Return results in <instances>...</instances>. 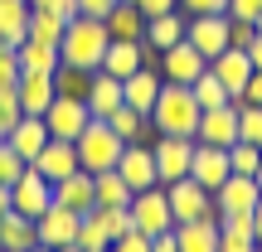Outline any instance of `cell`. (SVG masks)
Segmentation results:
<instances>
[{
    "instance_id": "484cf974",
    "label": "cell",
    "mask_w": 262,
    "mask_h": 252,
    "mask_svg": "<svg viewBox=\"0 0 262 252\" xmlns=\"http://www.w3.org/2000/svg\"><path fill=\"white\" fill-rule=\"evenodd\" d=\"M29 15H34L29 0H0V39L19 49L29 39Z\"/></svg>"
},
{
    "instance_id": "11a10c76",
    "label": "cell",
    "mask_w": 262,
    "mask_h": 252,
    "mask_svg": "<svg viewBox=\"0 0 262 252\" xmlns=\"http://www.w3.org/2000/svg\"><path fill=\"white\" fill-rule=\"evenodd\" d=\"M253 179H257V189H262V160H257V175H253Z\"/></svg>"
},
{
    "instance_id": "f35d334b",
    "label": "cell",
    "mask_w": 262,
    "mask_h": 252,
    "mask_svg": "<svg viewBox=\"0 0 262 252\" xmlns=\"http://www.w3.org/2000/svg\"><path fill=\"white\" fill-rule=\"evenodd\" d=\"M19 73H25V68H19V49L0 39V87H5V83H19Z\"/></svg>"
},
{
    "instance_id": "4fadbf2b",
    "label": "cell",
    "mask_w": 262,
    "mask_h": 252,
    "mask_svg": "<svg viewBox=\"0 0 262 252\" xmlns=\"http://www.w3.org/2000/svg\"><path fill=\"white\" fill-rule=\"evenodd\" d=\"M194 141H204V146H233L238 141V97L233 102H224V107H209V112H199V131H194Z\"/></svg>"
},
{
    "instance_id": "816d5d0a",
    "label": "cell",
    "mask_w": 262,
    "mask_h": 252,
    "mask_svg": "<svg viewBox=\"0 0 262 252\" xmlns=\"http://www.w3.org/2000/svg\"><path fill=\"white\" fill-rule=\"evenodd\" d=\"M253 243L262 247V199H257V209H253Z\"/></svg>"
},
{
    "instance_id": "f907efd6",
    "label": "cell",
    "mask_w": 262,
    "mask_h": 252,
    "mask_svg": "<svg viewBox=\"0 0 262 252\" xmlns=\"http://www.w3.org/2000/svg\"><path fill=\"white\" fill-rule=\"evenodd\" d=\"M248 58H253V68H257V73H262V34L253 39V44H248Z\"/></svg>"
},
{
    "instance_id": "94428289",
    "label": "cell",
    "mask_w": 262,
    "mask_h": 252,
    "mask_svg": "<svg viewBox=\"0 0 262 252\" xmlns=\"http://www.w3.org/2000/svg\"><path fill=\"white\" fill-rule=\"evenodd\" d=\"M257 252H262V247H257Z\"/></svg>"
},
{
    "instance_id": "277c9868",
    "label": "cell",
    "mask_w": 262,
    "mask_h": 252,
    "mask_svg": "<svg viewBox=\"0 0 262 252\" xmlns=\"http://www.w3.org/2000/svg\"><path fill=\"white\" fill-rule=\"evenodd\" d=\"M126 209H131V223H136V233H146V238H156V233H165V228H175V214H170L165 185L136 189Z\"/></svg>"
},
{
    "instance_id": "4dcf8cb0",
    "label": "cell",
    "mask_w": 262,
    "mask_h": 252,
    "mask_svg": "<svg viewBox=\"0 0 262 252\" xmlns=\"http://www.w3.org/2000/svg\"><path fill=\"white\" fill-rule=\"evenodd\" d=\"M93 185H97V204H102V209H126V204H131V194H136V189H131L126 179L117 175V170H102V175H93Z\"/></svg>"
},
{
    "instance_id": "7bdbcfd3",
    "label": "cell",
    "mask_w": 262,
    "mask_h": 252,
    "mask_svg": "<svg viewBox=\"0 0 262 252\" xmlns=\"http://www.w3.org/2000/svg\"><path fill=\"white\" fill-rule=\"evenodd\" d=\"M224 15H228V19H257V15H262V0H228Z\"/></svg>"
},
{
    "instance_id": "f6af8a7d",
    "label": "cell",
    "mask_w": 262,
    "mask_h": 252,
    "mask_svg": "<svg viewBox=\"0 0 262 252\" xmlns=\"http://www.w3.org/2000/svg\"><path fill=\"white\" fill-rule=\"evenodd\" d=\"M131 5L150 19V15H170V10H180V0H131Z\"/></svg>"
},
{
    "instance_id": "836d02e7",
    "label": "cell",
    "mask_w": 262,
    "mask_h": 252,
    "mask_svg": "<svg viewBox=\"0 0 262 252\" xmlns=\"http://www.w3.org/2000/svg\"><path fill=\"white\" fill-rule=\"evenodd\" d=\"M63 15H54V10H34L29 15V39H44V44H58L63 39Z\"/></svg>"
},
{
    "instance_id": "e0dca14e",
    "label": "cell",
    "mask_w": 262,
    "mask_h": 252,
    "mask_svg": "<svg viewBox=\"0 0 262 252\" xmlns=\"http://www.w3.org/2000/svg\"><path fill=\"white\" fill-rule=\"evenodd\" d=\"M29 165H34L49 185H58V179L73 175V170H83V165H78V146H73V141H63V136H49V146L39 150Z\"/></svg>"
},
{
    "instance_id": "f546056e",
    "label": "cell",
    "mask_w": 262,
    "mask_h": 252,
    "mask_svg": "<svg viewBox=\"0 0 262 252\" xmlns=\"http://www.w3.org/2000/svg\"><path fill=\"white\" fill-rule=\"evenodd\" d=\"M107 122H112V131H117L122 141H156V122H150L146 112H136V107H126V102L117 107Z\"/></svg>"
},
{
    "instance_id": "c3c4849f",
    "label": "cell",
    "mask_w": 262,
    "mask_h": 252,
    "mask_svg": "<svg viewBox=\"0 0 262 252\" xmlns=\"http://www.w3.org/2000/svg\"><path fill=\"white\" fill-rule=\"evenodd\" d=\"M150 252H180V243H175V228H165V233H156V238H150Z\"/></svg>"
},
{
    "instance_id": "f5cc1de1",
    "label": "cell",
    "mask_w": 262,
    "mask_h": 252,
    "mask_svg": "<svg viewBox=\"0 0 262 252\" xmlns=\"http://www.w3.org/2000/svg\"><path fill=\"white\" fill-rule=\"evenodd\" d=\"M10 214V185H0V218Z\"/></svg>"
},
{
    "instance_id": "9a60e30c",
    "label": "cell",
    "mask_w": 262,
    "mask_h": 252,
    "mask_svg": "<svg viewBox=\"0 0 262 252\" xmlns=\"http://www.w3.org/2000/svg\"><path fill=\"white\" fill-rule=\"evenodd\" d=\"M160 87H165V73H160V63H146V68H136L131 78H122V102L150 117V107H156Z\"/></svg>"
},
{
    "instance_id": "db71d44e",
    "label": "cell",
    "mask_w": 262,
    "mask_h": 252,
    "mask_svg": "<svg viewBox=\"0 0 262 252\" xmlns=\"http://www.w3.org/2000/svg\"><path fill=\"white\" fill-rule=\"evenodd\" d=\"M58 252H83V247H78V243H68V247H58Z\"/></svg>"
},
{
    "instance_id": "4316f807",
    "label": "cell",
    "mask_w": 262,
    "mask_h": 252,
    "mask_svg": "<svg viewBox=\"0 0 262 252\" xmlns=\"http://www.w3.org/2000/svg\"><path fill=\"white\" fill-rule=\"evenodd\" d=\"M102 25H107V34H112V39H141V34H146V15H141L131 0H117V5L107 10Z\"/></svg>"
},
{
    "instance_id": "9f6ffc18",
    "label": "cell",
    "mask_w": 262,
    "mask_h": 252,
    "mask_svg": "<svg viewBox=\"0 0 262 252\" xmlns=\"http://www.w3.org/2000/svg\"><path fill=\"white\" fill-rule=\"evenodd\" d=\"M253 25H257V34H262V15H257V19H253Z\"/></svg>"
},
{
    "instance_id": "b9f144b4",
    "label": "cell",
    "mask_w": 262,
    "mask_h": 252,
    "mask_svg": "<svg viewBox=\"0 0 262 252\" xmlns=\"http://www.w3.org/2000/svg\"><path fill=\"white\" fill-rule=\"evenodd\" d=\"M180 10L185 15H224L228 0H180Z\"/></svg>"
},
{
    "instance_id": "ac0fdd59",
    "label": "cell",
    "mask_w": 262,
    "mask_h": 252,
    "mask_svg": "<svg viewBox=\"0 0 262 252\" xmlns=\"http://www.w3.org/2000/svg\"><path fill=\"white\" fill-rule=\"evenodd\" d=\"M189 175H194L199 185L214 194V189L224 185L228 175H233V165H228V150H224V146H204V141H194V155H189Z\"/></svg>"
},
{
    "instance_id": "d4e9b609",
    "label": "cell",
    "mask_w": 262,
    "mask_h": 252,
    "mask_svg": "<svg viewBox=\"0 0 262 252\" xmlns=\"http://www.w3.org/2000/svg\"><path fill=\"white\" fill-rule=\"evenodd\" d=\"M146 39L156 54H165V49H175L180 39H185V10H170V15H150L146 19Z\"/></svg>"
},
{
    "instance_id": "8d00e7d4",
    "label": "cell",
    "mask_w": 262,
    "mask_h": 252,
    "mask_svg": "<svg viewBox=\"0 0 262 252\" xmlns=\"http://www.w3.org/2000/svg\"><path fill=\"white\" fill-rule=\"evenodd\" d=\"M257 160H262V150L253 146V141H233V146H228V165H233V175H257Z\"/></svg>"
},
{
    "instance_id": "1f68e13d",
    "label": "cell",
    "mask_w": 262,
    "mask_h": 252,
    "mask_svg": "<svg viewBox=\"0 0 262 252\" xmlns=\"http://www.w3.org/2000/svg\"><path fill=\"white\" fill-rule=\"evenodd\" d=\"M78 247L83 252H107L112 247V233H107V223H102V209H88L83 214V223H78Z\"/></svg>"
},
{
    "instance_id": "6da1fadb",
    "label": "cell",
    "mask_w": 262,
    "mask_h": 252,
    "mask_svg": "<svg viewBox=\"0 0 262 252\" xmlns=\"http://www.w3.org/2000/svg\"><path fill=\"white\" fill-rule=\"evenodd\" d=\"M107 44H112V34H107L102 19H93V15H73V19L63 25V39H58V58H63L68 68L97 73V68H102Z\"/></svg>"
},
{
    "instance_id": "83f0119b",
    "label": "cell",
    "mask_w": 262,
    "mask_h": 252,
    "mask_svg": "<svg viewBox=\"0 0 262 252\" xmlns=\"http://www.w3.org/2000/svg\"><path fill=\"white\" fill-rule=\"evenodd\" d=\"M0 238H5V252H29V247H39V228H34V218L15 214V209L0 218Z\"/></svg>"
},
{
    "instance_id": "7c38bea8",
    "label": "cell",
    "mask_w": 262,
    "mask_h": 252,
    "mask_svg": "<svg viewBox=\"0 0 262 252\" xmlns=\"http://www.w3.org/2000/svg\"><path fill=\"white\" fill-rule=\"evenodd\" d=\"M185 39L204 58L224 54L228 49V15H185Z\"/></svg>"
},
{
    "instance_id": "bcb514c9",
    "label": "cell",
    "mask_w": 262,
    "mask_h": 252,
    "mask_svg": "<svg viewBox=\"0 0 262 252\" xmlns=\"http://www.w3.org/2000/svg\"><path fill=\"white\" fill-rule=\"evenodd\" d=\"M34 10H54V15H63V19H73L78 15V0H29Z\"/></svg>"
},
{
    "instance_id": "30bf717a",
    "label": "cell",
    "mask_w": 262,
    "mask_h": 252,
    "mask_svg": "<svg viewBox=\"0 0 262 252\" xmlns=\"http://www.w3.org/2000/svg\"><path fill=\"white\" fill-rule=\"evenodd\" d=\"M117 175H122L131 189H150V185H160L150 141H126V146H122V160H117Z\"/></svg>"
},
{
    "instance_id": "8fae6325",
    "label": "cell",
    "mask_w": 262,
    "mask_h": 252,
    "mask_svg": "<svg viewBox=\"0 0 262 252\" xmlns=\"http://www.w3.org/2000/svg\"><path fill=\"white\" fill-rule=\"evenodd\" d=\"M88 122H93V112L83 107V97H54V102H49V112H44L49 136H63V141H78Z\"/></svg>"
},
{
    "instance_id": "681fc988",
    "label": "cell",
    "mask_w": 262,
    "mask_h": 252,
    "mask_svg": "<svg viewBox=\"0 0 262 252\" xmlns=\"http://www.w3.org/2000/svg\"><path fill=\"white\" fill-rule=\"evenodd\" d=\"M243 102L262 107V73H257V68H253V78H248V87H243Z\"/></svg>"
},
{
    "instance_id": "ab89813d",
    "label": "cell",
    "mask_w": 262,
    "mask_h": 252,
    "mask_svg": "<svg viewBox=\"0 0 262 252\" xmlns=\"http://www.w3.org/2000/svg\"><path fill=\"white\" fill-rule=\"evenodd\" d=\"M25 170H29V160H25V155H15L10 146H0V185H15Z\"/></svg>"
},
{
    "instance_id": "5b68a950",
    "label": "cell",
    "mask_w": 262,
    "mask_h": 252,
    "mask_svg": "<svg viewBox=\"0 0 262 252\" xmlns=\"http://www.w3.org/2000/svg\"><path fill=\"white\" fill-rule=\"evenodd\" d=\"M165 199H170L175 223H194V218L214 214V194H209L194 175H185V179H175V185H165Z\"/></svg>"
},
{
    "instance_id": "44dd1931",
    "label": "cell",
    "mask_w": 262,
    "mask_h": 252,
    "mask_svg": "<svg viewBox=\"0 0 262 252\" xmlns=\"http://www.w3.org/2000/svg\"><path fill=\"white\" fill-rule=\"evenodd\" d=\"M15 93H19V107H25V117H44L49 112V102H54V73H19V83H15Z\"/></svg>"
},
{
    "instance_id": "d590c367",
    "label": "cell",
    "mask_w": 262,
    "mask_h": 252,
    "mask_svg": "<svg viewBox=\"0 0 262 252\" xmlns=\"http://www.w3.org/2000/svg\"><path fill=\"white\" fill-rule=\"evenodd\" d=\"M238 141H253L262 150V107L243 102V97H238Z\"/></svg>"
},
{
    "instance_id": "60d3db41",
    "label": "cell",
    "mask_w": 262,
    "mask_h": 252,
    "mask_svg": "<svg viewBox=\"0 0 262 252\" xmlns=\"http://www.w3.org/2000/svg\"><path fill=\"white\" fill-rule=\"evenodd\" d=\"M257 39V25L253 19H228V49H248Z\"/></svg>"
},
{
    "instance_id": "e575fe53",
    "label": "cell",
    "mask_w": 262,
    "mask_h": 252,
    "mask_svg": "<svg viewBox=\"0 0 262 252\" xmlns=\"http://www.w3.org/2000/svg\"><path fill=\"white\" fill-rule=\"evenodd\" d=\"M88 83H93V73H83V68H58L54 73V93L58 97H88Z\"/></svg>"
},
{
    "instance_id": "7dc6e473",
    "label": "cell",
    "mask_w": 262,
    "mask_h": 252,
    "mask_svg": "<svg viewBox=\"0 0 262 252\" xmlns=\"http://www.w3.org/2000/svg\"><path fill=\"white\" fill-rule=\"evenodd\" d=\"M117 0H78V15H93V19H107V10H112Z\"/></svg>"
},
{
    "instance_id": "f1b7e54d",
    "label": "cell",
    "mask_w": 262,
    "mask_h": 252,
    "mask_svg": "<svg viewBox=\"0 0 262 252\" xmlns=\"http://www.w3.org/2000/svg\"><path fill=\"white\" fill-rule=\"evenodd\" d=\"M19 68H25V73H58V68H63V58H58V44L25 39V44H19Z\"/></svg>"
},
{
    "instance_id": "74e56055",
    "label": "cell",
    "mask_w": 262,
    "mask_h": 252,
    "mask_svg": "<svg viewBox=\"0 0 262 252\" xmlns=\"http://www.w3.org/2000/svg\"><path fill=\"white\" fill-rule=\"evenodd\" d=\"M25 117V107H19V93H15V83H5L0 87V131H10Z\"/></svg>"
},
{
    "instance_id": "ba28073f",
    "label": "cell",
    "mask_w": 262,
    "mask_h": 252,
    "mask_svg": "<svg viewBox=\"0 0 262 252\" xmlns=\"http://www.w3.org/2000/svg\"><path fill=\"white\" fill-rule=\"evenodd\" d=\"M49 204H54V185H49V179L29 165L25 175L10 185V209H15V214H25V218H39Z\"/></svg>"
},
{
    "instance_id": "603a6c76",
    "label": "cell",
    "mask_w": 262,
    "mask_h": 252,
    "mask_svg": "<svg viewBox=\"0 0 262 252\" xmlns=\"http://www.w3.org/2000/svg\"><path fill=\"white\" fill-rule=\"evenodd\" d=\"M180 252H219V214H204L194 223H175Z\"/></svg>"
},
{
    "instance_id": "7402d4cb",
    "label": "cell",
    "mask_w": 262,
    "mask_h": 252,
    "mask_svg": "<svg viewBox=\"0 0 262 252\" xmlns=\"http://www.w3.org/2000/svg\"><path fill=\"white\" fill-rule=\"evenodd\" d=\"M5 146L15 150V155L34 160L39 150L49 146V126H44V117H19V122H15V126L5 131Z\"/></svg>"
},
{
    "instance_id": "5bb4252c",
    "label": "cell",
    "mask_w": 262,
    "mask_h": 252,
    "mask_svg": "<svg viewBox=\"0 0 262 252\" xmlns=\"http://www.w3.org/2000/svg\"><path fill=\"white\" fill-rule=\"evenodd\" d=\"M257 199H262V189H257L253 175H228L214 189V214H253Z\"/></svg>"
},
{
    "instance_id": "52a82bcc",
    "label": "cell",
    "mask_w": 262,
    "mask_h": 252,
    "mask_svg": "<svg viewBox=\"0 0 262 252\" xmlns=\"http://www.w3.org/2000/svg\"><path fill=\"white\" fill-rule=\"evenodd\" d=\"M146 63H160V54L146 44V39H112L107 54H102V73H112V78H131Z\"/></svg>"
},
{
    "instance_id": "3957f363",
    "label": "cell",
    "mask_w": 262,
    "mask_h": 252,
    "mask_svg": "<svg viewBox=\"0 0 262 252\" xmlns=\"http://www.w3.org/2000/svg\"><path fill=\"white\" fill-rule=\"evenodd\" d=\"M73 146H78V165H83L88 175H102V170H117V160H122V146H126V141L112 131V122H107V117H93Z\"/></svg>"
},
{
    "instance_id": "d6986e66",
    "label": "cell",
    "mask_w": 262,
    "mask_h": 252,
    "mask_svg": "<svg viewBox=\"0 0 262 252\" xmlns=\"http://www.w3.org/2000/svg\"><path fill=\"white\" fill-rule=\"evenodd\" d=\"M209 73H214L233 97H243L248 78H253V58H248V49H224V54L209 58Z\"/></svg>"
},
{
    "instance_id": "91938a15",
    "label": "cell",
    "mask_w": 262,
    "mask_h": 252,
    "mask_svg": "<svg viewBox=\"0 0 262 252\" xmlns=\"http://www.w3.org/2000/svg\"><path fill=\"white\" fill-rule=\"evenodd\" d=\"M0 252H5V238H0Z\"/></svg>"
},
{
    "instance_id": "9c48e42d",
    "label": "cell",
    "mask_w": 262,
    "mask_h": 252,
    "mask_svg": "<svg viewBox=\"0 0 262 252\" xmlns=\"http://www.w3.org/2000/svg\"><path fill=\"white\" fill-rule=\"evenodd\" d=\"M78 223H83V214H73V209H63V204H49L44 214L34 218V228H39V247L58 252V247L78 243Z\"/></svg>"
},
{
    "instance_id": "2e32d148",
    "label": "cell",
    "mask_w": 262,
    "mask_h": 252,
    "mask_svg": "<svg viewBox=\"0 0 262 252\" xmlns=\"http://www.w3.org/2000/svg\"><path fill=\"white\" fill-rule=\"evenodd\" d=\"M204 68H209V58L199 54L189 39H180L175 49H165V54H160V73H165V83H185V87H189Z\"/></svg>"
},
{
    "instance_id": "ee69618b",
    "label": "cell",
    "mask_w": 262,
    "mask_h": 252,
    "mask_svg": "<svg viewBox=\"0 0 262 252\" xmlns=\"http://www.w3.org/2000/svg\"><path fill=\"white\" fill-rule=\"evenodd\" d=\"M107 252H150V238L146 233H126V238H117Z\"/></svg>"
},
{
    "instance_id": "6f0895ef",
    "label": "cell",
    "mask_w": 262,
    "mask_h": 252,
    "mask_svg": "<svg viewBox=\"0 0 262 252\" xmlns=\"http://www.w3.org/2000/svg\"><path fill=\"white\" fill-rule=\"evenodd\" d=\"M29 252H49V247H29Z\"/></svg>"
},
{
    "instance_id": "680465c9",
    "label": "cell",
    "mask_w": 262,
    "mask_h": 252,
    "mask_svg": "<svg viewBox=\"0 0 262 252\" xmlns=\"http://www.w3.org/2000/svg\"><path fill=\"white\" fill-rule=\"evenodd\" d=\"M0 146H5V131H0Z\"/></svg>"
},
{
    "instance_id": "8992f818",
    "label": "cell",
    "mask_w": 262,
    "mask_h": 252,
    "mask_svg": "<svg viewBox=\"0 0 262 252\" xmlns=\"http://www.w3.org/2000/svg\"><path fill=\"white\" fill-rule=\"evenodd\" d=\"M150 150H156V175H160V185H175V179L189 175L194 136H156V141H150Z\"/></svg>"
},
{
    "instance_id": "cb8c5ba5",
    "label": "cell",
    "mask_w": 262,
    "mask_h": 252,
    "mask_svg": "<svg viewBox=\"0 0 262 252\" xmlns=\"http://www.w3.org/2000/svg\"><path fill=\"white\" fill-rule=\"evenodd\" d=\"M83 107H88L93 117H112L117 107H122V78H112V73H102V68H97V73H93V83H88Z\"/></svg>"
},
{
    "instance_id": "7a4b0ae2",
    "label": "cell",
    "mask_w": 262,
    "mask_h": 252,
    "mask_svg": "<svg viewBox=\"0 0 262 252\" xmlns=\"http://www.w3.org/2000/svg\"><path fill=\"white\" fill-rule=\"evenodd\" d=\"M150 122H156V136H194L199 131V102L185 83H165L150 107Z\"/></svg>"
},
{
    "instance_id": "ffe728a7",
    "label": "cell",
    "mask_w": 262,
    "mask_h": 252,
    "mask_svg": "<svg viewBox=\"0 0 262 252\" xmlns=\"http://www.w3.org/2000/svg\"><path fill=\"white\" fill-rule=\"evenodd\" d=\"M54 204L73 209V214H88V209H97V185L88 170H73V175H63L54 185Z\"/></svg>"
},
{
    "instance_id": "d6a6232c",
    "label": "cell",
    "mask_w": 262,
    "mask_h": 252,
    "mask_svg": "<svg viewBox=\"0 0 262 252\" xmlns=\"http://www.w3.org/2000/svg\"><path fill=\"white\" fill-rule=\"evenodd\" d=\"M189 93H194V102H199V112H209V107H224V102H233V93H228V87L219 83V78L209 73V68H204V73L194 78V83H189Z\"/></svg>"
}]
</instances>
